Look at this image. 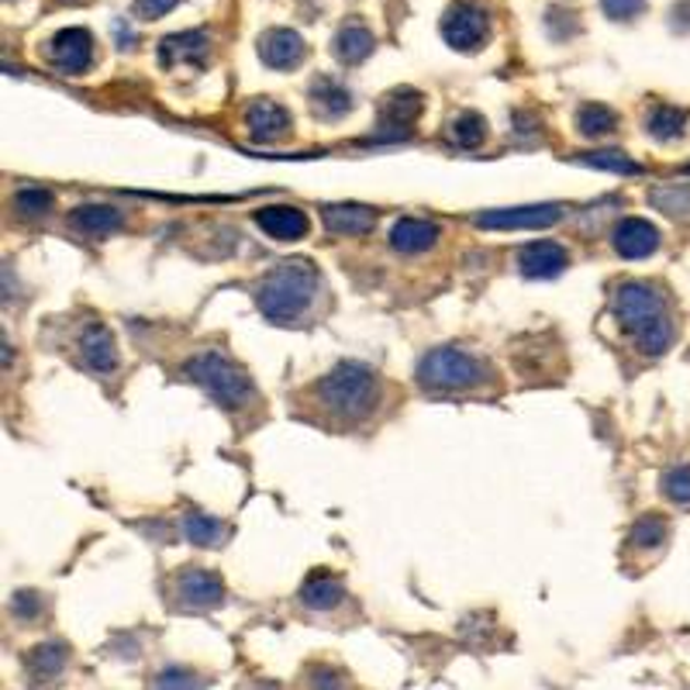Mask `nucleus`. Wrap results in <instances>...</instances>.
<instances>
[{
  "instance_id": "nucleus-1",
  "label": "nucleus",
  "mask_w": 690,
  "mask_h": 690,
  "mask_svg": "<svg viewBox=\"0 0 690 690\" xmlns=\"http://www.w3.org/2000/svg\"><path fill=\"white\" fill-rule=\"evenodd\" d=\"M614 318L629 332L639 353L663 356L674 345L677 325L666 294L646 280H625L614 290Z\"/></svg>"
},
{
  "instance_id": "nucleus-2",
  "label": "nucleus",
  "mask_w": 690,
  "mask_h": 690,
  "mask_svg": "<svg viewBox=\"0 0 690 690\" xmlns=\"http://www.w3.org/2000/svg\"><path fill=\"white\" fill-rule=\"evenodd\" d=\"M318 284H321V276H318V266L311 260L276 263L256 287V304L269 321L287 325V321L301 318L311 308Z\"/></svg>"
},
{
  "instance_id": "nucleus-3",
  "label": "nucleus",
  "mask_w": 690,
  "mask_h": 690,
  "mask_svg": "<svg viewBox=\"0 0 690 690\" xmlns=\"http://www.w3.org/2000/svg\"><path fill=\"white\" fill-rule=\"evenodd\" d=\"M314 401L332 411L335 418L359 422L380 401V380L370 366L363 363H338L332 373L314 383Z\"/></svg>"
},
{
  "instance_id": "nucleus-4",
  "label": "nucleus",
  "mask_w": 690,
  "mask_h": 690,
  "mask_svg": "<svg viewBox=\"0 0 690 690\" xmlns=\"http://www.w3.org/2000/svg\"><path fill=\"white\" fill-rule=\"evenodd\" d=\"M197 387H204L221 407L228 411H242L252 398H256V387H252L249 373L239 363H232L225 353H197L187 366H183Z\"/></svg>"
},
{
  "instance_id": "nucleus-5",
  "label": "nucleus",
  "mask_w": 690,
  "mask_h": 690,
  "mask_svg": "<svg viewBox=\"0 0 690 690\" xmlns=\"http://www.w3.org/2000/svg\"><path fill=\"white\" fill-rule=\"evenodd\" d=\"M487 380V363L459 353V349H432L418 366V383L425 390H473Z\"/></svg>"
},
{
  "instance_id": "nucleus-6",
  "label": "nucleus",
  "mask_w": 690,
  "mask_h": 690,
  "mask_svg": "<svg viewBox=\"0 0 690 690\" xmlns=\"http://www.w3.org/2000/svg\"><path fill=\"white\" fill-rule=\"evenodd\" d=\"M487 32H491L487 14H483L476 4H470V0H456L442 18V38L452 45L456 53L480 49V45L487 42Z\"/></svg>"
},
{
  "instance_id": "nucleus-7",
  "label": "nucleus",
  "mask_w": 690,
  "mask_h": 690,
  "mask_svg": "<svg viewBox=\"0 0 690 690\" xmlns=\"http://www.w3.org/2000/svg\"><path fill=\"white\" fill-rule=\"evenodd\" d=\"M563 204H525V207H501V211H483L473 218L480 228H497V232H515V228H549L563 218Z\"/></svg>"
},
{
  "instance_id": "nucleus-8",
  "label": "nucleus",
  "mask_w": 690,
  "mask_h": 690,
  "mask_svg": "<svg viewBox=\"0 0 690 690\" xmlns=\"http://www.w3.org/2000/svg\"><path fill=\"white\" fill-rule=\"evenodd\" d=\"M173 594L183 611H211L225 601V584L215 577V573L191 566L173 580Z\"/></svg>"
},
{
  "instance_id": "nucleus-9",
  "label": "nucleus",
  "mask_w": 690,
  "mask_h": 690,
  "mask_svg": "<svg viewBox=\"0 0 690 690\" xmlns=\"http://www.w3.org/2000/svg\"><path fill=\"white\" fill-rule=\"evenodd\" d=\"M77 345H80V359L90 373L107 377L118 370V345H114L111 329H104L101 321H87Z\"/></svg>"
},
{
  "instance_id": "nucleus-10",
  "label": "nucleus",
  "mask_w": 690,
  "mask_h": 690,
  "mask_svg": "<svg viewBox=\"0 0 690 690\" xmlns=\"http://www.w3.org/2000/svg\"><path fill=\"white\" fill-rule=\"evenodd\" d=\"M611 245L625 260H649L659 249V228L646 218H621L611 232Z\"/></svg>"
},
{
  "instance_id": "nucleus-11",
  "label": "nucleus",
  "mask_w": 690,
  "mask_h": 690,
  "mask_svg": "<svg viewBox=\"0 0 690 690\" xmlns=\"http://www.w3.org/2000/svg\"><path fill=\"white\" fill-rule=\"evenodd\" d=\"M90 56H94V38L83 28H62L49 38V62L62 73H83L90 66Z\"/></svg>"
},
{
  "instance_id": "nucleus-12",
  "label": "nucleus",
  "mask_w": 690,
  "mask_h": 690,
  "mask_svg": "<svg viewBox=\"0 0 690 690\" xmlns=\"http://www.w3.org/2000/svg\"><path fill=\"white\" fill-rule=\"evenodd\" d=\"M570 256H566V249L560 242H532V245H525L518 252V266L521 273L528 276V280H549V276H560L566 269Z\"/></svg>"
},
{
  "instance_id": "nucleus-13",
  "label": "nucleus",
  "mask_w": 690,
  "mask_h": 690,
  "mask_svg": "<svg viewBox=\"0 0 690 690\" xmlns=\"http://www.w3.org/2000/svg\"><path fill=\"white\" fill-rule=\"evenodd\" d=\"M256 225L263 228V232L269 239H280V242H297L308 235V215L301 211V207H290V204H273V207H263V211H256Z\"/></svg>"
},
{
  "instance_id": "nucleus-14",
  "label": "nucleus",
  "mask_w": 690,
  "mask_h": 690,
  "mask_svg": "<svg viewBox=\"0 0 690 690\" xmlns=\"http://www.w3.org/2000/svg\"><path fill=\"white\" fill-rule=\"evenodd\" d=\"M321 221H325V228L332 235L353 239V235L373 232L377 211H373V207H366V204H329V207H321Z\"/></svg>"
},
{
  "instance_id": "nucleus-15",
  "label": "nucleus",
  "mask_w": 690,
  "mask_h": 690,
  "mask_svg": "<svg viewBox=\"0 0 690 690\" xmlns=\"http://www.w3.org/2000/svg\"><path fill=\"white\" fill-rule=\"evenodd\" d=\"M69 225H73L77 232L90 235V239H107V235L122 232L125 228V215L111 204H83L69 215Z\"/></svg>"
},
{
  "instance_id": "nucleus-16",
  "label": "nucleus",
  "mask_w": 690,
  "mask_h": 690,
  "mask_svg": "<svg viewBox=\"0 0 690 690\" xmlns=\"http://www.w3.org/2000/svg\"><path fill=\"white\" fill-rule=\"evenodd\" d=\"M245 125L256 142H273V138H284L290 131V114L273 101H252L245 111Z\"/></svg>"
},
{
  "instance_id": "nucleus-17",
  "label": "nucleus",
  "mask_w": 690,
  "mask_h": 690,
  "mask_svg": "<svg viewBox=\"0 0 690 690\" xmlns=\"http://www.w3.org/2000/svg\"><path fill=\"white\" fill-rule=\"evenodd\" d=\"M260 59L273 69H294L304 59V42L290 28H276L260 38Z\"/></svg>"
},
{
  "instance_id": "nucleus-18",
  "label": "nucleus",
  "mask_w": 690,
  "mask_h": 690,
  "mask_svg": "<svg viewBox=\"0 0 690 690\" xmlns=\"http://www.w3.org/2000/svg\"><path fill=\"white\" fill-rule=\"evenodd\" d=\"M69 666L66 642H42L25 656V670L35 683H56Z\"/></svg>"
},
{
  "instance_id": "nucleus-19",
  "label": "nucleus",
  "mask_w": 690,
  "mask_h": 690,
  "mask_svg": "<svg viewBox=\"0 0 690 690\" xmlns=\"http://www.w3.org/2000/svg\"><path fill=\"white\" fill-rule=\"evenodd\" d=\"M418 111H422V97L414 94V90H398V94H390L383 104V118H380L387 138L411 135V125L418 118Z\"/></svg>"
},
{
  "instance_id": "nucleus-20",
  "label": "nucleus",
  "mask_w": 690,
  "mask_h": 690,
  "mask_svg": "<svg viewBox=\"0 0 690 690\" xmlns=\"http://www.w3.org/2000/svg\"><path fill=\"white\" fill-rule=\"evenodd\" d=\"M442 228L428 221V218H401L394 228H390V245L398 252H425L439 242Z\"/></svg>"
},
{
  "instance_id": "nucleus-21",
  "label": "nucleus",
  "mask_w": 690,
  "mask_h": 690,
  "mask_svg": "<svg viewBox=\"0 0 690 690\" xmlns=\"http://www.w3.org/2000/svg\"><path fill=\"white\" fill-rule=\"evenodd\" d=\"M204 56H207V35L204 32H180V35L163 38V45H159V59H163L166 66L204 62Z\"/></svg>"
},
{
  "instance_id": "nucleus-22",
  "label": "nucleus",
  "mask_w": 690,
  "mask_h": 690,
  "mask_svg": "<svg viewBox=\"0 0 690 690\" xmlns=\"http://www.w3.org/2000/svg\"><path fill=\"white\" fill-rule=\"evenodd\" d=\"M183 528V539L200 545V549H218L228 539V525H221L218 518L204 515V511H187L180 521Z\"/></svg>"
},
{
  "instance_id": "nucleus-23",
  "label": "nucleus",
  "mask_w": 690,
  "mask_h": 690,
  "mask_svg": "<svg viewBox=\"0 0 690 690\" xmlns=\"http://www.w3.org/2000/svg\"><path fill=\"white\" fill-rule=\"evenodd\" d=\"M345 587L338 577H329V573H314V577L301 587V601L311 611H332L342 605Z\"/></svg>"
},
{
  "instance_id": "nucleus-24",
  "label": "nucleus",
  "mask_w": 690,
  "mask_h": 690,
  "mask_svg": "<svg viewBox=\"0 0 690 690\" xmlns=\"http://www.w3.org/2000/svg\"><path fill=\"white\" fill-rule=\"evenodd\" d=\"M649 204L659 215L674 221H690V183H674V187H653Z\"/></svg>"
},
{
  "instance_id": "nucleus-25",
  "label": "nucleus",
  "mask_w": 690,
  "mask_h": 690,
  "mask_svg": "<svg viewBox=\"0 0 690 690\" xmlns=\"http://www.w3.org/2000/svg\"><path fill=\"white\" fill-rule=\"evenodd\" d=\"M687 122H690L687 111H680L674 104H659V107H653L646 128H649V135L656 138V142H677V138L687 131Z\"/></svg>"
},
{
  "instance_id": "nucleus-26",
  "label": "nucleus",
  "mask_w": 690,
  "mask_h": 690,
  "mask_svg": "<svg viewBox=\"0 0 690 690\" xmlns=\"http://www.w3.org/2000/svg\"><path fill=\"white\" fill-rule=\"evenodd\" d=\"M311 104H314V111L321 114V118H342V114H349V111H353L349 90H342V87L332 83V80L314 83V90H311Z\"/></svg>"
},
{
  "instance_id": "nucleus-27",
  "label": "nucleus",
  "mask_w": 690,
  "mask_h": 690,
  "mask_svg": "<svg viewBox=\"0 0 690 690\" xmlns=\"http://www.w3.org/2000/svg\"><path fill=\"white\" fill-rule=\"evenodd\" d=\"M332 49H335V56L342 62H359V59H366V56L373 53V35L366 32V28H359V25H345L335 35Z\"/></svg>"
},
{
  "instance_id": "nucleus-28",
  "label": "nucleus",
  "mask_w": 690,
  "mask_h": 690,
  "mask_svg": "<svg viewBox=\"0 0 690 690\" xmlns=\"http://www.w3.org/2000/svg\"><path fill=\"white\" fill-rule=\"evenodd\" d=\"M577 163L594 166V170H608V173H621V176H639V173H646V170H642V163L629 159L621 149H597V152L580 156Z\"/></svg>"
},
{
  "instance_id": "nucleus-29",
  "label": "nucleus",
  "mask_w": 690,
  "mask_h": 690,
  "mask_svg": "<svg viewBox=\"0 0 690 690\" xmlns=\"http://www.w3.org/2000/svg\"><path fill=\"white\" fill-rule=\"evenodd\" d=\"M53 204H56V197H53V191H45V187H21L14 194V200H11L14 215L18 218H28V221L45 218V215L53 211Z\"/></svg>"
},
{
  "instance_id": "nucleus-30",
  "label": "nucleus",
  "mask_w": 690,
  "mask_h": 690,
  "mask_svg": "<svg viewBox=\"0 0 690 690\" xmlns=\"http://www.w3.org/2000/svg\"><path fill=\"white\" fill-rule=\"evenodd\" d=\"M618 128V114L605 104H584L577 111V131L587 138H601Z\"/></svg>"
},
{
  "instance_id": "nucleus-31",
  "label": "nucleus",
  "mask_w": 690,
  "mask_h": 690,
  "mask_svg": "<svg viewBox=\"0 0 690 690\" xmlns=\"http://www.w3.org/2000/svg\"><path fill=\"white\" fill-rule=\"evenodd\" d=\"M152 690H207V677L191 666H163L152 677Z\"/></svg>"
},
{
  "instance_id": "nucleus-32",
  "label": "nucleus",
  "mask_w": 690,
  "mask_h": 690,
  "mask_svg": "<svg viewBox=\"0 0 690 690\" xmlns=\"http://www.w3.org/2000/svg\"><path fill=\"white\" fill-rule=\"evenodd\" d=\"M452 142L459 149H480L483 142H487V122H483L480 114H473V111H463L452 122Z\"/></svg>"
},
{
  "instance_id": "nucleus-33",
  "label": "nucleus",
  "mask_w": 690,
  "mask_h": 690,
  "mask_svg": "<svg viewBox=\"0 0 690 690\" xmlns=\"http://www.w3.org/2000/svg\"><path fill=\"white\" fill-rule=\"evenodd\" d=\"M666 536H670V525H666L659 515H642L632 525V545L635 549H659L666 542Z\"/></svg>"
},
{
  "instance_id": "nucleus-34",
  "label": "nucleus",
  "mask_w": 690,
  "mask_h": 690,
  "mask_svg": "<svg viewBox=\"0 0 690 690\" xmlns=\"http://www.w3.org/2000/svg\"><path fill=\"white\" fill-rule=\"evenodd\" d=\"M663 494L674 504H690V467H674L663 473Z\"/></svg>"
},
{
  "instance_id": "nucleus-35",
  "label": "nucleus",
  "mask_w": 690,
  "mask_h": 690,
  "mask_svg": "<svg viewBox=\"0 0 690 690\" xmlns=\"http://www.w3.org/2000/svg\"><path fill=\"white\" fill-rule=\"evenodd\" d=\"M11 614L21 621H35L42 614V597L35 590H18L14 601H11Z\"/></svg>"
},
{
  "instance_id": "nucleus-36",
  "label": "nucleus",
  "mask_w": 690,
  "mask_h": 690,
  "mask_svg": "<svg viewBox=\"0 0 690 690\" xmlns=\"http://www.w3.org/2000/svg\"><path fill=\"white\" fill-rule=\"evenodd\" d=\"M601 4H605L608 18H614V21H632V18H639L642 11L649 8V0H601Z\"/></svg>"
},
{
  "instance_id": "nucleus-37",
  "label": "nucleus",
  "mask_w": 690,
  "mask_h": 690,
  "mask_svg": "<svg viewBox=\"0 0 690 690\" xmlns=\"http://www.w3.org/2000/svg\"><path fill=\"white\" fill-rule=\"evenodd\" d=\"M311 690H345V680H342V674L332 670V666H314Z\"/></svg>"
},
{
  "instance_id": "nucleus-38",
  "label": "nucleus",
  "mask_w": 690,
  "mask_h": 690,
  "mask_svg": "<svg viewBox=\"0 0 690 690\" xmlns=\"http://www.w3.org/2000/svg\"><path fill=\"white\" fill-rule=\"evenodd\" d=\"M176 4H180V0H135V14L146 18V21H156V18L170 14Z\"/></svg>"
},
{
  "instance_id": "nucleus-39",
  "label": "nucleus",
  "mask_w": 690,
  "mask_h": 690,
  "mask_svg": "<svg viewBox=\"0 0 690 690\" xmlns=\"http://www.w3.org/2000/svg\"><path fill=\"white\" fill-rule=\"evenodd\" d=\"M687 173H690V166H687Z\"/></svg>"
}]
</instances>
